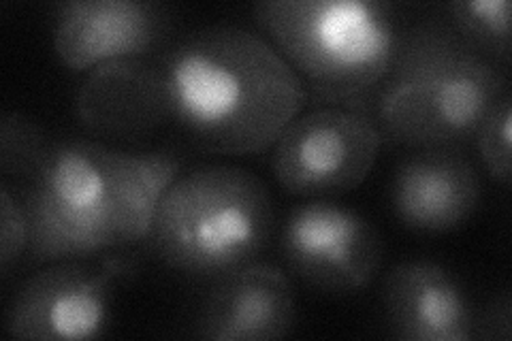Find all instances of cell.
Instances as JSON below:
<instances>
[{
    "label": "cell",
    "instance_id": "14",
    "mask_svg": "<svg viewBox=\"0 0 512 341\" xmlns=\"http://www.w3.org/2000/svg\"><path fill=\"white\" fill-rule=\"evenodd\" d=\"M448 24L474 50L493 62H510V3L508 0H455L446 5Z\"/></svg>",
    "mask_w": 512,
    "mask_h": 341
},
{
    "label": "cell",
    "instance_id": "4",
    "mask_svg": "<svg viewBox=\"0 0 512 341\" xmlns=\"http://www.w3.org/2000/svg\"><path fill=\"white\" fill-rule=\"evenodd\" d=\"M254 22L306 86L314 107L372 118L378 86L397 52L395 9L365 0H265Z\"/></svg>",
    "mask_w": 512,
    "mask_h": 341
},
{
    "label": "cell",
    "instance_id": "8",
    "mask_svg": "<svg viewBox=\"0 0 512 341\" xmlns=\"http://www.w3.org/2000/svg\"><path fill=\"white\" fill-rule=\"evenodd\" d=\"M128 273L120 258L101 263H52L15 292L5 316V331L24 341H82L105 333L111 318L114 284Z\"/></svg>",
    "mask_w": 512,
    "mask_h": 341
},
{
    "label": "cell",
    "instance_id": "17",
    "mask_svg": "<svg viewBox=\"0 0 512 341\" xmlns=\"http://www.w3.org/2000/svg\"><path fill=\"white\" fill-rule=\"evenodd\" d=\"M28 216L20 197H13L11 188H0V271L9 273L28 250Z\"/></svg>",
    "mask_w": 512,
    "mask_h": 341
},
{
    "label": "cell",
    "instance_id": "5",
    "mask_svg": "<svg viewBox=\"0 0 512 341\" xmlns=\"http://www.w3.org/2000/svg\"><path fill=\"white\" fill-rule=\"evenodd\" d=\"M276 209L254 173L210 165L182 173L160 199L150 246L169 269L216 282L259 258L274 235Z\"/></svg>",
    "mask_w": 512,
    "mask_h": 341
},
{
    "label": "cell",
    "instance_id": "18",
    "mask_svg": "<svg viewBox=\"0 0 512 341\" xmlns=\"http://www.w3.org/2000/svg\"><path fill=\"white\" fill-rule=\"evenodd\" d=\"M474 337L510 341V337H512V297L508 290H504L502 295L495 297L485 307L483 314L476 316Z\"/></svg>",
    "mask_w": 512,
    "mask_h": 341
},
{
    "label": "cell",
    "instance_id": "13",
    "mask_svg": "<svg viewBox=\"0 0 512 341\" xmlns=\"http://www.w3.org/2000/svg\"><path fill=\"white\" fill-rule=\"evenodd\" d=\"M77 118L94 135L131 139L171 120L158 60L107 62L77 92Z\"/></svg>",
    "mask_w": 512,
    "mask_h": 341
},
{
    "label": "cell",
    "instance_id": "11",
    "mask_svg": "<svg viewBox=\"0 0 512 341\" xmlns=\"http://www.w3.org/2000/svg\"><path fill=\"white\" fill-rule=\"evenodd\" d=\"M483 180L461 150H414L399 162L391 182V209L406 229L448 233L480 207Z\"/></svg>",
    "mask_w": 512,
    "mask_h": 341
},
{
    "label": "cell",
    "instance_id": "2",
    "mask_svg": "<svg viewBox=\"0 0 512 341\" xmlns=\"http://www.w3.org/2000/svg\"><path fill=\"white\" fill-rule=\"evenodd\" d=\"M156 60L171 120L207 152L274 148L308 103L306 86L276 47L242 26L195 30Z\"/></svg>",
    "mask_w": 512,
    "mask_h": 341
},
{
    "label": "cell",
    "instance_id": "1",
    "mask_svg": "<svg viewBox=\"0 0 512 341\" xmlns=\"http://www.w3.org/2000/svg\"><path fill=\"white\" fill-rule=\"evenodd\" d=\"M182 175L171 152H124L96 141L52 143L28 177L32 265L84 261L148 239L156 207Z\"/></svg>",
    "mask_w": 512,
    "mask_h": 341
},
{
    "label": "cell",
    "instance_id": "15",
    "mask_svg": "<svg viewBox=\"0 0 512 341\" xmlns=\"http://www.w3.org/2000/svg\"><path fill=\"white\" fill-rule=\"evenodd\" d=\"M52 143L43 128L22 113H3L0 118V167L9 175L28 180Z\"/></svg>",
    "mask_w": 512,
    "mask_h": 341
},
{
    "label": "cell",
    "instance_id": "12",
    "mask_svg": "<svg viewBox=\"0 0 512 341\" xmlns=\"http://www.w3.org/2000/svg\"><path fill=\"white\" fill-rule=\"evenodd\" d=\"M384 322L404 341H470L476 312L461 282L431 261L397 263L382 286Z\"/></svg>",
    "mask_w": 512,
    "mask_h": 341
},
{
    "label": "cell",
    "instance_id": "3",
    "mask_svg": "<svg viewBox=\"0 0 512 341\" xmlns=\"http://www.w3.org/2000/svg\"><path fill=\"white\" fill-rule=\"evenodd\" d=\"M506 94L508 77L498 62L448 22L431 20L404 28L374 96L372 120L382 145L461 150Z\"/></svg>",
    "mask_w": 512,
    "mask_h": 341
},
{
    "label": "cell",
    "instance_id": "16",
    "mask_svg": "<svg viewBox=\"0 0 512 341\" xmlns=\"http://www.w3.org/2000/svg\"><path fill=\"white\" fill-rule=\"evenodd\" d=\"M474 145L491 180L510 186L512 180V96L506 94L480 124Z\"/></svg>",
    "mask_w": 512,
    "mask_h": 341
},
{
    "label": "cell",
    "instance_id": "9",
    "mask_svg": "<svg viewBox=\"0 0 512 341\" xmlns=\"http://www.w3.org/2000/svg\"><path fill=\"white\" fill-rule=\"evenodd\" d=\"M171 32V13L143 0H64L54 11L52 43L75 73L107 62L152 58Z\"/></svg>",
    "mask_w": 512,
    "mask_h": 341
},
{
    "label": "cell",
    "instance_id": "6",
    "mask_svg": "<svg viewBox=\"0 0 512 341\" xmlns=\"http://www.w3.org/2000/svg\"><path fill=\"white\" fill-rule=\"evenodd\" d=\"M380 135L365 113L314 107L284 128L271 171L280 188L301 199H333L359 188L372 173Z\"/></svg>",
    "mask_w": 512,
    "mask_h": 341
},
{
    "label": "cell",
    "instance_id": "10",
    "mask_svg": "<svg viewBox=\"0 0 512 341\" xmlns=\"http://www.w3.org/2000/svg\"><path fill=\"white\" fill-rule=\"evenodd\" d=\"M297 303L288 275L254 261L214 282L195 320L207 341H276L295 327Z\"/></svg>",
    "mask_w": 512,
    "mask_h": 341
},
{
    "label": "cell",
    "instance_id": "7",
    "mask_svg": "<svg viewBox=\"0 0 512 341\" xmlns=\"http://www.w3.org/2000/svg\"><path fill=\"white\" fill-rule=\"evenodd\" d=\"M280 254L295 278L327 295H357L382 265V237L359 211L314 199L286 216Z\"/></svg>",
    "mask_w": 512,
    "mask_h": 341
}]
</instances>
